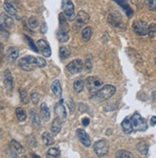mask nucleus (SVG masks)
Listing matches in <instances>:
<instances>
[{
  "mask_svg": "<svg viewBox=\"0 0 156 158\" xmlns=\"http://www.w3.org/2000/svg\"><path fill=\"white\" fill-rule=\"evenodd\" d=\"M51 89L53 91V93L55 95H56L57 97L60 98L61 97V94H62V89H61V85H60V81L56 80L51 85Z\"/></svg>",
  "mask_w": 156,
  "mask_h": 158,
  "instance_id": "nucleus-20",
  "label": "nucleus"
},
{
  "mask_svg": "<svg viewBox=\"0 0 156 158\" xmlns=\"http://www.w3.org/2000/svg\"><path fill=\"white\" fill-rule=\"evenodd\" d=\"M90 20V16L88 15V14H86L84 11H80L79 14L76 16V22L79 25H84L88 23V21Z\"/></svg>",
  "mask_w": 156,
  "mask_h": 158,
  "instance_id": "nucleus-14",
  "label": "nucleus"
},
{
  "mask_svg": "<svg viewBox=\"0 0 156 158\" xmlns=\"http://www.w3.org/2000/svg\"><path fill=\"white\" fill-rule=\"evenodd\" d=\"M15 114H16L17 120L19 121V122H24V121L26 120V118H27L26 112L24 111V109L21 108V107H17L15 109Z\"/></svg>",
  "mask_w": 156,
  "mask_h": 158,
  "instance_id": "nucleus-25",
  "label": "nucleus"
},
{
  "mask_svg": "<svg viewBox=\"0 0 156 158\" xmlns=\"http://www.w3.org/2000/svg\"><path fill=\"white\" fill-rule=\"evenodd\" d=\"M20 93V99H21V102L23 104H28L29 103V98H28V94H27V91L25 89H20L19 91Z\"/></svg>",
  "mask_w": 156,
  "mask_h": 158,
  "instance_id": "nucleus-34",
  "label": "nucleus"
},
{
  "mask_svg": "<svg viewBox=\"0 0 156 158\" xmlns=\"http://www.w3.org/2000/svg\"><path fill=\"white\" fill-rule=\"evenodd\" d=\"M18 66L24 71H32L35 67L44 68L46 66V60L40 57H34V56H26L20 59L18 61Z\"/></svg>",
  "mask_w": 156,
  "mask_h": 158,
  "instance_id": "nucleus-1",
  "label": "nucleus"
},
{
  "mask_svg": "<svg viewBox=\"0 0 156 158\" xmlns=\"http://www.w3.org/2000/svg\"><path fill=\"white\" fill-rule=\"evenodd\" d=\"M76 135L77 137L79 138V140L81 142V144L84 145V147L86 148H89L91 146V141H90V137L89 135L86 133V131L84 129H81V128H79L77 132H76Z\"/></svg>",
  "mask_w": 156,
  "mask_h": 158,
  "instance_id": "nucleus-9",
  "label": "nucleus"
},
{
  "mask_svg": "<svg viewBox=\"0 0 156 158\" xmlns=\"http://www.w3.org/2000/svg\"><path fill=\"white\" fill-rule=\"evenodd\" d=\"M93 35V30L91 27H85L81 32V39L84 40V41H89L91 36Z\"/></svg>",
  "mask_w": 156,
  "mask_h": 158,
  "instance_id": "nucleus-22",
  "label": "nucleus"
},
{
  "mask_svg": "<svg viewBox=\"0 0 156 158\" xmlns=\"http://www.w3.org/2000/svg\"><path fill=\"white\" fill-rule=\"evenodd\" d=\"M89 122H90V121H89L88 118H84V119H82V125H84V127L88 126L89 125Z\"/></svg>",
  "mask_w": 156,
  "mask_h": 158,
  "instance_id": "nucleus-43",
  "label": "nucleus"
},
{
  "mask_svg": "<svg viewBox=\"0 0 156 158\" xmlns=\"http://www.w3.org/2000/svg\"><path fill=\"white\" fill-rule=\"evenodd\" d=\"M71 52L69 50V48L65 47V46H62V47L60 48V57L61 60H66L70 57Z\"/></svg>",
  "mask_w": 156,
  "mask_h": 158,
  "instance_id": "nucleus-27",
  "label": "nucleus"
},
{
  "mask_svg": "<svg viewBox=\"0 0 156 158\" xmlns=\"http://www.w3.org/2000/svg\"><path fill=\"white\" fill-rule=\"evenodd\" d=\"M4 85L7 88L8 91H12L14 86V81L13 76L10 72V70H6L4 72Z\"/></svg>",
  "mask_w": 156,
  "mask_h": 158,
  "instance_id": "nucleus-12",
  "label": "nucleus"
},
{
  "mask_svg": "<svg viewBox=\"0 0 156 158\" xmlns=\"http://www.w3.org/2000/svg\"><path fill=\"white\" fill-rule=\"evenodd\" d=\"M40 113H41V118L44 122H48L50 120L51 114H50V110H49L47 105L45 103L41 104V106H40Z\"/></svg>",
  "mask_w": 156,
  "mask_h": 158,
  "instance_id": "nucleus-19",
  "label": "nucleus"
},
{
  "mask_svg": "<svg viewBox=\"0 0 156 158\" xmlns=\"http://www.w3.org/2000/svg\"><path fill=\"white\" fill-rule=\"evenodd\" d=\"M85 85L88 89V92L90 93L91 97H92L103 86V81L97 77H88L85 80Z\"/></svg>",
  "mask_w": 156,
  "mask_h": 158,
  "instance_id": "nucleus-4",
  "label": "nucleus"
},
{
  "mask_svg": "<svg viewBox=\"0 0 156 158\" xmlns=\"http://www.w3.org/2000/svg\"><path fill=\"white\" fill-rule=\"evenodd\" d=\"M28 24H29V27L31 28V29H35V28L39 26V20L36 19L35 17L32 16L28 19Z\"/></svg>",
  "mask_w": 156,
  "mask_h": 158,
  "instance_id": "nucleus-36",
  "label": "nucleus"
},
{
  "mask_svg": "<svg viewBox=\"0 0 156 158\" xmlns=\"http://www.w3.org/2000/svg\"><path fill=\"white\" fill-rule=\"evenodd\" d=\"M122 128H123L124 132L126 133V134H130L133 131L131 119L129 117H126V118L124 119V121L122 122Z\"/></svg>",
  "mask_w": 156,
  "mask_h": 158,
  "instance_id": "nucleus-16",
  "label": "nucleus"
},
{
  "mask_svg": "<svg viewBox=\"0 0 156 158\" xmlns=\"http://www.w3.org/2000/svg\"><path fill=\"white\" fill-rule=\"evenodd\" d=\"M4 47H3V44L2 43H0V55L2 54V51H3Z\"/></svg>",
  "mask_w": 156,
  "mask_h": 158,
  "instance_id": "nucleus-47",
  "label": "nucleus"
},
{
  "mask_svg": "<svg viewBox=\"0 0 156 158\" xmlns=\"http://www.w3.org/2000/svg\"><path fill=\"white\" fill-rule=\"evenodd\" d=\"M39 99H40V95L39 94V93H36V92L32 93V95H31V100H32V102H33V103H34L35 105H38V104H39Z\"/></svg>",
  "mask_w": 156,
  "mask_h": 158,
  "instance_id": "nucleus-39",
  "label": "nucleus"
},
{
  "mask_svg": "<svg viewBox=\"0 0 156 158\" xmlns=\"http://www.w3.org/2000/svg\"><path fill=\"white\" fill-rule=\"evenodd\" d=\"M84 85H85V82L84 81H81V80H77L75 81L74 82V89L76 91V93H80L82 90H84Z\"/></svg>",
  "mask_w": 156,
  "mask_h": 158,
  "instance_id": "nucleus-28",
  "label": "nucleus"
},
{
  "mask_svg": "<svg viewBox=\"0 0 156 158\" xmlns=\"http://www.w3.org/2000/svg\"><path fill=\"white\" fill-rule=\"evenodd\" d=\"M18 55H19V51L16 47H10L7 51V57L8 60H10L11 62H14L17 60Z\"/></svg>",
  "mask_w": 156,
  "mask_h": 158,
  "instance_id": "nucleus-17",
  "label": "nucleus"
},
{
  "mask_svg": "<svg viewBox=\"0 0 156 158\" xmlns=\"http://www.w3.org/2000/svg\"><path fill=\"white\" fill-rule=\"evenodd\" d=\"M149 35L151 39H154L156 36V23H151L149 26Z\"/></svg>",
  "mask_w": 156,
  "mask_h": 158,
  "instance_id": "nucleus-37",
  "label": "nucleus"
},
{
  "mask_svg": "<svg viewBox=\"0 0 156 158\" xmlns=\"http://www.w3.org/2000/svg\"><path fill=\"white\" fill-rule=\"evenodd\" d=\"M115 92H116L115 86L110 85H104L95 93V94L92 96V98H95L97 101H100V102L106 101L111 98L115 94Z\"/></svg>",
  "mask_w": 156,
  "mask_h": 158,
  "instance_id": "nucleus-2",
  "label": "nucleus"
},
{
  "mask_svg": "<svg viewBox=\"0 0 156 158\" xmlns=\"http://www.w3.org/2000/svg\"><path fill=\"white\" fill-rule=\"evenodd\" d=\"M150 125H151V126H155V125H156V116H153V117L150 119Z\"/></svg>",
  "mask_w": 156,
  "mask_h": 158,
  "instance_id": "nucleus-44",
  "label": "nucleus"
},
{
  "mask_svg": "<svg viewBox=\"0 0 156 158\" xmlns=\"http://www.w3.org/2000/svg\"><path fill=\"white\" fill-rule=\"evenodd\" d=\"M155 64H156V59H155Z\"/></svg>",
  "mask_w": 156,
  "mask_h": 158,
  "instance_id": "nucleus-48",
  "label": "nucleus"
},
{
  "mask_svg": "<svg viewBox=\"0 0 156 158\" xmlns=\"http://www.w3.org/2000/svg\"><path fill=\"white\" fill-rule=\"evenodd\" d=\"M145 3L146 8L150 11L155 12L156 11V0H145Z\"/></svg>",
  "mask_w": 156,
  "mask_h": 158,
  "instance_id": "nucleus-33",
  "label": "nucleus"
},
{
  "mask_svg": "<svg viewBox=\"0 0 156 158\" xmlns=\"http://www.w3.org/2000/svg\"><path fill=\"white\" fill-rule=\"evenodd\" d=\"M68 106H69V108H70V111H71V112L73 113V112H74V110H75V104H74V102H73V101H69V103H68Z\"/></svg>",
  "mask_w": 156,
  "mask_h": 158,
  "instance_id": "nucleus-42",
  "label": "nucleus"
},
{
  "mask_svg": "<svg viewBox=\"0 0 156 158\" xmlns=\"http://www.w3.org/2000/svg\"><path fill=\"white\" fill-rule=\"evenodd\" d=\"M59 22H60V31L68 33L69 31V24L67 22V18L64 15L63 13H60L59 15Z\"/></svg>",
  "mask_w": 156,
  "mask_h": 158,
  "instance_id": "nucleus-13",
  "label": "nucleus"
},
{
  "mask_svg": "<svg viewBox=\"0 0 156 158\" xmlns=\"http://www.w3.org/2000/svg\"><path fill=\"white\" fill-rule=\"evenodd\" d=\"M4 10L6 11V13L10 15V16H14V17H17V12H16V9L14 8V6L9 1V0H6L4 2Z\"/></svg>",
  "mask_w": 156,
  "mask_h": 158,
  "instance_id": "nucleus-15",
  "label": "nucleus"
},
{
  "mask_svg": "<svg viewBox=\"0 0 156 158\" xmlns=\"http://www.w3.org/2000/svg\"><path fill=\"white\" fill-rule=\"evenodd\" d=\"M36 46H38L39 52L44 56V57L49 58L51 56V48H50L49 44L45 40H38V42H36Z\"/></svg>",
  "mask_w": 156,
  "mask_h": 158,
  "instance_id": "nucleus-10",
  "label": "nucleus"
},
{
  "mask_svg": "<svg viewBox=\"0 0 156 158\" xmlns=\"http://www.w3.org/2000/svg\"><path fill=\"white\" fill-rule=\"evenodd\" d=\"M57 36H58L59 41H60V42H66V41H68V40H69V35H68V34H67V33H64V32H61V31H59V32H58Z\"/></svg>",
  "mask_w": 156,
  "mask_h": 158,
  "instance_id": "nucleus-32",
  "label": "nucleus"
},
{
  "mask_svg": "<svg viewBox=\"0 0 156 158\" xmlns=\"http://www.w3.org/2000/svg\"><path fill=\"white\" fill-rule=\"evenodd\" d=\"M11 146H12V150L14 151V152H15L17 155L18 154H24L25 153L24 148L19 143H18V142H16L15 140H12Z\"/></svg>",
  "mask_w": 156,
  "mask_h": 158,
  "instance_id": "nucleus-21",
  "label": "nucleus"
},
{
  "mask_svg": "<svg viewBox=\"0 0 156 158\" xmlns=\"http://www.w3.org/2000/svg\"><path fill=\"white\" fill-rule=\"evenodd\" d=\"M131 123L133 127V131H145L148 128V124H146V119H144L138 112H135L131 116Z\"/></svg>",
  "mask_w": 156,
  "mask_h": 158,
  "instance_id": "nucleus-3",
  "label": "nucleus"
},
{
  "mask_svg": "<svg viewBox=\"0 0 156 158\" xmlns=\"http://www.w3.org/2000/svg\"><path fill=\"white\" fill-rule=\"evenodd\" d=\"M132 29L134 33L138 35H146L149 34V25L146 21L136 20L132 25Z\"/></svg>",
  "mask_w": 156,
  "mask_h": 158,
  "instance_id": "nucleus-7",
  "label": "nucleus"
},
{
  "mask_svg": "<svg viewBox=\"0 0 156 158\" xmlns=\"http://www.w3.org/2000/svg\"><path fill=\"white\" fill-rule=\"evenodd\" d=\"M61 9L63 11L64 15L66 16L67 20L73 21L75 18V7L73 4L72 0H62Z\"/></svg>",
  "mask_w": 156,
  "mask_h": 158,
  "instance_id": "nucleus-5",
  "label": "nucleus"
},
{
  "mask_svg": "<svg viewBox=\"0 0 156 158\" xmlns=\"http://www.w3.org/2000/svg\"><path fill=\"white\" fill-rule=\"evenodd\" d=\"M109 146L105 140H99L94 144V151L96 154L100 157L106 156L108 153Z\"/></svg>",
  "mask_w": 156,
  "mask_h": 158,
  "instance_id": "nucleus-8",
  "label": "nucleus"
},
{
  "mask_svg": "<svg viewBox=\"0 0 156 158\" xmlns=\"http://www.w3.org/2000/svg\"><path fill=\"white\" fill-rule=\"evenodd\" d=\"M115 156L117 158H132V157H134V155L132 153H130L129 152H126V151H118Z\"/></svg>",
  "mask_w": 156,
  "mask_h": 158,
  "instance_id": "nucleus-30",
  "label": "nucleus"
},
{
  "mask_svg": "<svg viewBox=\"0 0 156 158\" xmlns=\"http://www.w3.org/2000/svg\"><path fill=\"white\" fill-rule=\"evenodd\" d=\"M85 70L86 71H91V70H92V62H91V60L89 59H87L85 60Z\"/></svg>",
  "mask_w": 156,
  "mask_h": 158,
  "instance_id": "nucleus-41",
  "label": "nucleus"
},
{
  "mask_svg": "<svg viewBox=\"0 0 156 158\" xmlns=\"http://www.w3.org/2000/svg\"><path fill=\"white\" fill-rule=\"evenodd\" d=\"M4 18H5V24H6V26L7 27H12L13 25H14V22H13V20H12V18L11 17H9V16H4Z\"/></svg>",
  "mask_w": 156,
  "mask_h": 158,
  "instance_id": "nucleus-40",
  "label": "nucleus"
},
{
  "mask_svg": "<svg viewBox=\"0 0 156 158\" xmlns=\"http://www.w3.org/2000/svg\"><path fill=\"white\" fill-rule=\"evenodd\" d=\"M152 100H153L154 102H156V90L152 92Z\"/></svg>",
  "mask_w": 156,
  "mask_h": 158,
  "instance_id": "nucleus-45",
  "label": "nucleus"
},
{
  "mask_svg": "<svg viewBox=\"0 0 156 158\" xmlns=\"http://www.w3.org/2000/svg\"><path fill=\"white\" fill-rule=\"evenodd\" d=\"M25 40H26L27 42H28V44H29V46H30V48H31L32 50H34V51L36 52V53H39V48H38V46H36V45L34 43V41L32 40V39H30L28 35H25Z\"/></svg>",
  "mask_w": 156,
  "mask_h": 158,
  "instance_id": "nucleus-35",
  "label": "nucleus"
},
{
  "mask_svg": "<svg viewBox=\"0 0 156 158\" xmlns=\"http://www.w3.org/2000/svg\"><path fill=\"white\" fill-rule=\"evenodd\" d=\"M55 113H56L57 117L60 118L62 122L66 120V110L63 106V101L60 100L59 103L55 106Z\"/></svg>",
  "mask_w": 156,
  "mask_h": 158,
  "instance_id": "nucleus-11",
  "label": "nucleus"
},
{
  "mask_svg": "<svg viewBox=\"0 0 156 158\" xmlns=\"http://www.w3.org/2000/svg\"><path fill=\"white\" fill-rule=\"evenodd\" d=\"M108 20H109L110 24H111L112 26H114V27H116V28H122V27H124L123 21H122L121 18H119V17H117L115 15H110Z\"/></svg>",
  "mask_w": 156,
  "mask_h": 158,
  "instance_id": "nucleus-23",
  "label": "nucleus"
},
{
  "mask_svg": "<svg viewBox=\"0 0 156 158\" xmlns=\"http://www.w3.org/2000/svg\"><path fill=\"white\" fill-rule=\"evenodd\" d=\"M47 156L49 157H59L60 156V151L58 148H51L47 151Z\"/></svg>",
  "mask_w": 156,
  "mask_h": 158,
  "instance_id": "nucleus-29",
  "label": "nucleus"
},
{
  "mask_svg": "<svg viewBox=\"0 0 156 158\" xmlns=\"http://www.w3.org/2000/svg\"><path fill=\"white\" fill-rule=\"evenodd\" d=\"M42 141L45 146H51L54 144V138L49 132H44L42 134Z\"/></svg>",
  "mask_w": 156,
  "mask_h": 158,
  "instance_id": "nucleus-26",
  "label": "nucleus"
},
{
  "mask_svg": "<svg viewBox=\"0 0 156 158\" xmlns=\"http://www.w3.org/2000/svg\"><path fill=\"white\" fill-rule=\"evenodd\" d=\"M117 2L121 5V7L124 9L125 10V14L127 15V16L128 17H131L132 16V14H133V11L131 10V8L128 6V5H126V4H125L124 2H122V1H119V0H117Z\"/></svg>",
  "mask_w": 156,
  "mask_h": 158,
  "instance_id": "nucleus-31",
  "label": "nucleus"
},
{
  "mask_svg": "<svg viewBox=\"0 0 156 158\" xmlns=\"http://www.w3.org/2000/svg\"><path fill=\"white\" fill-rule=\"evenodd\" d=\"M61 125H62V121L60 118L57 117L55 118L53 123H52V126H51V131L54 133V134H58L60 129H61Z\"/></svg>",
  "mask_w": 156,
  "mask_h": 158,
  "instance_id": "nucleus-18",
  "label": "nucleus"
},
{
  "mask_svg": "<svg viewBox=\"0 0 156 158\" xmlns=\"http://www.w3.org/2000/svg\"><path fill=\"white\" fill-rule=\"evenodd\" d=\"M84 69V62L81 61V60H74L73 61L69 62L66 65V72L69 75H75V74L80 73Z\"/></svg>",
  "mask_w": 156,
  "mask_h": 158,
  "instance_id": "nucleus-6",
  "label": "nucleus"
},
{
  "mask_svg": "<svg viewBox=\"0 0 156 158\" xmlns=\"http://www.w3.org/2000/svg\"><path fill=\"white\" fill-rule=\"evenodd\" d=\"M30 118L32 123L35 127H39L40 126V118L39 116V114L36 113V111L35 109H31L30 110Z\"/></svg>",
  "mask_w": 156,
  "mask_h": 158,
  "instance_id": "nucleus-24",
  "label": "nucleus"
},
{
  "mask_svg": "<svg viewBox=\"0 0 156 158\" xmlns=\"http://www.w3.org/2000/svg\"><path fill=\"white\" fill-rule=\"evenodd\" d=\"M138 150H139V152H140L141 153L146 154V153H148V151H149V147L146 146L145 143H140V144L138 145Z\"/></svg>",
  "mask_w": 156,
  "mask_h": 158,
  "instance_id": "nucleus-38",
  "label": "nucleus"
},
{
  "mask_svg": "<svg viewBox=\"0 0 156 158\" xmlns=\"http://www.w3.org/2000/svg\"><path fill=\"white\" fill-rule=\"evenodd\" d=\"M41 32L42 33H46V24L44 23V26H42V28H41Z\"/></svg>",
  "mask_w": 156,
  "mask_h": 158,
  "instance_id": "nucleus-46",
  "label": "nucleus"
}]
</instances>
